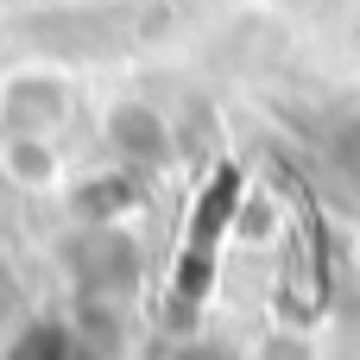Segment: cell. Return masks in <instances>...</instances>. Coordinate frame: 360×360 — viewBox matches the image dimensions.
<instances>
[{
    "instance_id": "6da1fadb",
    "label": "cell",
    "mask_w": 360,
    "mask_h": 360,
    "mask_svg": "<svg viewBox=\"0 0 360 360\" xmlns=\"http://www.w3.org/2000/svg\"><path fill=\"white\" fill-rule=\"evenodd\" d=\"M228 202H234V171H221V184H215L209 209L196 215V234H190V253H184V278H177V297H184V304L209 285V247H215V221L228 215Z\"/></svg>"
}]
</instances>
